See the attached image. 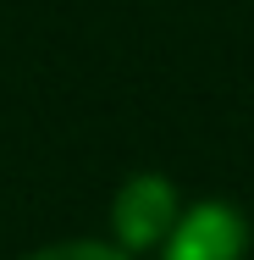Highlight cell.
<instances>
[{
    "instance_id": "1",
    "label": "cell",
    "mask_w": 254,
    "mask_h": 260,
    "mask_svg": "<svg viewBox=\"0 0 254 260\" xmlns=\"http://www.w3.org/2000/svg\"><path fill=\"white\" fill-rule=\"evenodd\" d=\"M243 249V227H238V216L232 210H194L183 227H177V238H171V260H232Z\"/></svg>"
},
{
    "instance_id": "2",
    "label": "cell",
    "mask_w": 254,
    "mask_h": 260,
    "mask_svg": "<svg viewBox=\"0 0 254 260\" xmlns=\"http://www.w3.org/2000/svg\"><path fill=\"white\" fill-rule=\"evenodd\" d=\"M171 188L160 183V177H138L122 200H116V227H122V238L127 244H150L160 238L166 227H171Z\"/></svg>"
},
{
    "instance_id": "3",
    "label": "cell",
    "mask_w": 254,
    "mask_h": 260,
    "mask_svg": "<svg viewBox=\"0 0 254 260\" xmlns=\"http://www.w3.org/2000/svg\"><path fill=\"white\" fill-rule=\"evenodd\" d=\"M33 260H127V255L100 249V244H61V249H45V255H33Z\"/></svg>"
}]
</instances>
